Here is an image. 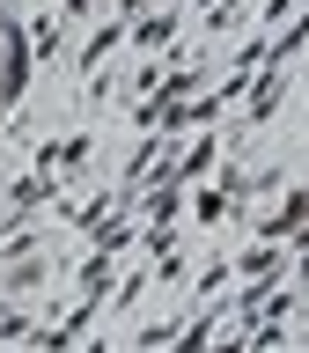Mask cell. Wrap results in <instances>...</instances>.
<instances>
[{
    "label": "cell",
    "mask_w": 309,
    "mask_h": 353,
    "mask_svg": "<svg viewBox=\"0 0 309 353\" xmlns=\"http://www.w3.org/2000/svg\"><path fill=\"white\" fill-rule=\"evenodd\" d=\"M8 74H15V37H8V22H0V88H8Z\"/></svg>",
    "instance_id": "1"
}]
</instances>
